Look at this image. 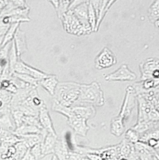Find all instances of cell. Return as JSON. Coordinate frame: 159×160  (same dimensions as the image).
<instances>
[{"label": "cell", "mask_w": 159, "mask_h": 160, "mask_svg": "<svg viewBox=\"0 0 159 160\" xmlns=\"http://www.w3.org/2000/svg\"><path fill=\"white\" fill-rule=\"evenodd\" d=\"M104 104V95L98 82H94L88 85H80L79 97L74 106L87 104L88 106L101 107Z\"/></svg>", "instance_id": "1"}, {"label": "cell", "mask_w": 159, "mask_h": 160, "mask_svg": "<svg viewBox=\"0 0 159 160\" xmlns=\"http://www.w3.org/2000/svg\"><path fill=\"white\" fill-rule=\"evenodd\" d=\"M80 85L71 82L59 83L54 95L55 100L65 107H72L79 99Z\"/></svg>", "instance_id": "2"}, {"label": "cell", "mask_w": 159, "mask_h": 160, "mask_svg": "<svg viewBox=\"0 0 159 160\" xmlns=\"http://www.w3.org/2000/svg\"><path fill=\"white\" fill-rule=\"evenodd\" d=\"M137 95L133 85H129L126 89V94L122 106L118 117L122 118L126 123L129 119L131 113L135 107Z\"/></svg>", "instance_id": "3"}, {"label": "cell", "mask_w": 159, "mask_h": 160, "mask_svg": "<svg viewBox=\"0 0 159 160\" xmlns=\"http://www.w3.org/2000/svg\"><path fill=\"white\" fill-rule=\"evenodd\" d=\"M65 30L72 34L83 35L90 34L92 31L86 29L74 15L71 10H68L62 18Z\"/></svg>", "instance_id": "4"}, {"label": "cell", "mask_w": 159, "mask_h": 160, "mask_svg": "<svg viewBox=\"0 0 159 160\" xmlns=\"http://www.w3.org/2000/svg\"><path fill=\"white\" fill-rule=\"evenodd\" d=\"M64 115L68 118V123L75 132L81 136L85 137L90 127L87 125V120L74 115L71 112V108H67Z\"/></svg>", "instance_id": "5"}, {"label": "cell", "mask_w": 159, "mask_h": 160, "mask_svg": "<svg viewBox=\"0 0 159 160\" xmlns=\"http://www.w3.org/2000/svg\"><path fill=\"white\" fill-rule=\"evenodd\" d=\"M137 122H151L150 120V115L154 109L152 102H150L144 95H137Z\"/></svg>", "instance_id": "6"}, {"label": "cell", "mask_w": 159, "mask_h": 160, "mask_svg": "<svg viewBox=\"0 0 159 160\" xmlns=\"http://www.w3.org/2000/svg\"><path fill=\"white\" fill-rule=\"evenodd\" d=\"M95 67L102 70L114 66L117 63V58L114 53L108 48H104L98 54L94 60Z\"/></svg>", "instance_id": "7"}, {"label": "cell", "mask_w": 159, "mask_h": 160, "mask_svg": "<svg viewBox=\"0 0 159 160\" xmlns=\"http://www.w3.org/2000/svg\"><path fill=\"white\" fill-rule=\"evenodd\" d=\"M137 76L129 68L126 64H123L113 73L105 76L107 81H134Z\"/></svg>", "instance_id": "8"}, {"label": "cell", "mask_w": 159, "mask_h": 160, "mask_svg": "<svg viewBox=\"0 0 159 160\" xmlns=\"http://www.w3.org/2000/svg\"><path fill=\"white\" fill-rule=\"evenodd\" d=\"M89 1H80L79 3L70 10L79 21L80 23L86 28L92 31L88 19Z\"/></svg>", "instance_id": "9"}, {"label": "cell", "mask_w": 159, "mask_h": 160, "mask_svg": "<svg viewBox=\"0 0 159 160\" xmlns=\"http://www.w3.org/2000/svg\"><path fill=\"white\" fill-rule=\"evenodd\" d=\"M15 73L28 74L32 78L40 81L50 76L46 73L42 72L36 68L25 64L22 59H19L15 67Z\"/></svg>", "instance_id": "10"}, {"label": "cell", "mask_w": 159, "mask_h": 160, "mask_svg": "<svg viewBox=\"0 0 159 160\" xmlns=\"http://www.w3.org/2000/svg\"><path fill=\"white\" fill-rule=\"evenodd\" d=\"M141 73V81L152 79V74L156 70H159V58H149L142 62L139 66Z\"/></svg>", "instance_id": "11"}, {"label": "cell", "mask_w": 159, "mask_h": 160, "mask_svg": "<svg viewBox=\"0 0 159 160\" xmlns=\"http://www.w3.org/2000/svg\"><path fill=\"white\" fill-rule=\"evenodd\" d=\"M96 16V25L94 31H98L103 19L115 1H91Z\"/></svg>", "instance_id": "12"}, {"label": "cell", "mask_w": 159, "mask_h": 160, "mask_svg": "<svg viewBox=\"0 0 159 160\" xmlns=\"http://www.w3.org/2000/svg\"><path fill=\"white\" fill-rule=\"evenodd\" d=\"M38 119L44 130L47 131L48 133H51L53 135L57 136L56 131L53 128L49 113L46 108V105L40 110L38 113Z\"/></svg>", "instance_id": "13"}, {"label": "cell", "mask_w": 159, "mask_h": 160, "mask_svg": "<svg viewBox=\"0 0 159 160\" xmlns=\"http://www.w3.org/2000/svg\"><path fill=\"white\" fill-rule=\"evenodd\" d=\"M71 112L77 117L88 120L94 117L96 113L95 109L92 106L80 105L71 107Z\"/></svg>", "instance_id": "14"}, {"label": "cell", "mask_w": 159, "mask_h": 160, "mask_svg": "<svg viewBox=\"0 0 159 160\" xmlns=\"http://www.w3.org/2000/svg\"><path fill=\"white\" fill-rule=\"evenodd\" d=\"M13 40L15 42L17 56L19 58L21 59V57L22 54L26 52L28 50L25 32L20 29L19 28H18L15 33Z\"/></svg>", "instance_id": "15"}, {"label": "cell", "mask_w": 159, "mask_h": 160, "mask_svg": "<svg viewBox=\"0 0 159 160\" xmlns=\"http://www.w3.org/2000/svg\"><path fill=\"white\" fill-rule=\"evenodd\" d=\"M57 136L48 133L41 144L43 157L55 152V148L57 142Z\"/></svg>", "instance_id": "16"}, {"label": "cell", "mask_w": 159, "mask_h": 160, "mask_svg": "<svg viewBox=\"0 0 159 160\" xmlns=\"http://www.w3.org/2000/svg\"><path fill=\"white\" fill-rule=\"evenodd\" d=\"M111 133L116 137H120L126 131L125 122L120 117H116L111 122L110 125Z\"/></svg>", "instance_id": "17"}, {"label": "cell", "mask_w": 159, "mask_h": 160, "mask_svg": "<svg viewBox=\"0 0 159 160\" xmlns=\"http://www.w3.org/2000/svg\"><path fill=\"white\" fill-rule=\"evenodd\" d=\"M57 78L55 75L50 74V76L46 78L40 80L39 84L42 86L51 95L54 96L55 91L58 85Z\"/></svg>", "instance_id": "18"}, {"label": "cell", "mask_w": 159, "mask_h": 160, "mask_svg": "<svg viewBox=\"0 0 159 160\" xmlns=\"http://www.w3.org/2000/svg\"><path fill=\"white\" fill-rule=\"evenodd\" d=\"M70 150L64 140H57L55 148V155L59 160H68Z\"/></svg>", "instance_id": "19"}, {"label": "cell", "mask_w": 159, "mask_h": 160, "mask_svg": "<svg viewBox=\"0 0 159 160\" xmlns=\"http://www.w3.org/2000/svg\"><path fill=\"white\" fill-rule=\"evenodd\" d=\"M43 130L44 129H40L35 126L23 124L20 127L16 128L13 133L19 138L22 136L30 134H40L42 132Z\"/></svg>", "instance_id": "20"}, {"label": "cell", "mask_w": 159, "mask_h": 160, "mask_svg": "<svg viewBox=\"0 0 159 160\" xmlns=\"http://www.w3.org/2000/svg\"><path fill=\"white\" fill-rule=\"evenodd\" d=\"M15 148V153L13 156L10 159V160H21L25 155V154L29 149V146L24 141L21 140L16 143L14 145Z\"/></svg>", "instance_id": "21"}, {"label": "cell", "mask_w": 159, "mask_h": 160, "mask_svg": "<svg viewBox=\"0 0 159 160\" xmlns=\"http://www.w3.org/2000/svg\"><path fill=\"white\" fill-rule=\"evenodd\" d=\"M8 64H9L10 73L12 75L13 73H15L14 70H15L16 64H17V62H18V61L19 59H21L19 58V57L17 56L14 40L12 41V46H11L10 49L9 53H8Z\"/></svg>", "instance_id": "22"}, {"label": "cell", "mask_w": 159, "mask_h": 160, "mask_svg": "<svg viewBox=\"0 0 159 160\" xmlns=\"http://www.w3.org/2000/svg\"><path fill=\"white\" fill-rule=\"evenodd\" d=\"M19 23H15L11 24L10 28L8 29L7 32L3 37L2 42L1 44V48L5 46L7 44L12 42L15 37V33L19 27Z\"/></svg>", "instance_id": "23"}, {"label": "cell", "mask_w": 159, "mask_h": 160, "mask_svg": "<svg viewBox=\"0 0 159 160\" xmlns=\"http://www.w3.org/2000/svg\"><path fill=\"white\" fill-rule=\"evenodd\" d=\"M148 18L151 22L154 23L159 18V0L155 1L148 9Z\"/></svg>", "instance_id": "24"}, {"label": "cell", "mask_w": 159, "mask_h": 160, "mask_svg": "<svg viewBox=\"0 0 159 160\" xmlns=\"http://www.w3.org/2000/svg\"><path fill=\"white\" fill-rule=\"evenodd\" d=\"M150 138L159 140V127L152 129L151 130L147 131L146 132L140 135L139 142L146 143L148 140Z\"/></svg>", "instance_id": "25"}, {"label": "cell", "mask_w": 159, "mask_h": 160, "mask_svg": "<svg viewBox=\"0 0 159 160\" xmlns=\"http://www.w3.org/2000/svg\"><path fill=\"white\" fill-rule=\"evenodd\" d=\"M88 19L89 22L90 26V28L92 31H94L96 25V16L94 11V8L92 5L91 1H89V6H88Z\"/></svg>", "instance_id": "26"}, {"label": "cell", "mask_w": 159, "mask_h": 160, "mask_svg": "<svg viewBox=\"0 0 159 160\" xmlns=\"http://www.w3.org/2000/svg\"><path fill=\"white\" fill-rule=\"evenodd\" d=\"M12 76L17 78L18 79L23 81L24 82L28 83L29 85L34 87H37V86L39 84V80H37L36 79L32 78V76L25 74H21V73H14Z\"/></svg>", "instance_id": "27"}, {"label": "cell", "mask_w": 159, "mask_h": 160, "mask_svg": "<svg viewBox=\"0 0 159 160\" xmlns=\"http://www.w3.org/2000/svg\"><path fill=\"white\" fill-rule=\"evenodd\" d=\"M124 133V139L130 143L135 145L139 142L140 134L133 128H129L127 131H125Z\"/></svg>", "instance_id": "28"}, {"label": "cell", "mask_w": 159, "mask_h": 160, "mask_svg": "<svg viewBox=\"0 0 159 160\" xmlns=\"http://www.w3.org/2000/svg\"><path fill=\"white\" fill-rule=\"evenodd\" d=\"M71 2V1H59V6L58 8H56V11L59 18L62 19L63 16L68 11Z\"/></svg>", "instance_id": "29"}, {"label": "cell", "mask_w": 159, "mask_h": 160, "mask_svg": "<svg viewBox=\"0 0 159 160\" xmlns=\"http://www.w3.org/2000/svg\"><path fill=\"white\" fill-rule=\"evenodd\" d=\"M11 113L16 125V128L20 127L23 125V118L25 115L19 110H12L11 111Z\"/></svg>", "instance_id": "30"}, {"label": "cell", "mask_w": 159, "mask_h": 160, "mask_svg": "<svg viewBox=\"0 0 159 160\" xmlns=\"http://www.w3.org/2000/svg\"><path fill=\"white\" fill-rule=\"evenodd\" d=\"M31 153L33 155L36 160H38L43 157L41 144L39 143L30 148Z\"/></svg>", "instance_id": "31"}, {"label": "cell", "mask_w": 159, "mask_h": 160, "mask_svg": "<svg viewBox=\"0 0 159 160\" xmlns=\"http://www.w3.org/2000/svg\"><path fill=\"white\" fill-rule=\"evenodd\" d=\"M11 25H8L2 22L0 18V37H4Z\"/></svg>", "instance_id": "32"}, {"label": "cell", "mask_w": 159, "mask_h": 160, "mask_svg": "<svg viewBox=\"0 0 159 160\" xmlns=\"http://www.w3.org/2000/svg\"><path fill=\"white\" fill-rule=\"evenodd\" d=\"M86 156L90 160H103L101 156L96 153H89L86 154Z\"/></svg>", "instance_id": "33"}, {"label": "cell", "mask_w": 159, "mask_h": 160, "mask_svg": "<svg viewBox=\"0 0 159 160\" xmlns=\"http://www.w3.org/2000/svg\"><path fill=\"white\" fill-rule=\"evenodd\" d=\"M21 160H36V159L33 156V155L31 153L30 148H29L28 151L25 154V155L23 157V158Z\"/></svg>", "instance_id": "34"}, {"label": "cell", "mask_w": 159, "mask_h": 160, "mask_svg": "<svg viewBox=\"0 0 159 160\" xmlns=\"http://www.w3.org/2000/svg\"><path fill=\"white\" fill-rule=\"evenodd\" d=\"M154 25H155V26H156L157 28H159V18L157 20H156V21H155V22H154Z\"/></svg>", "instance_id": "35"}, {"label": "cell", "mask_w": 159, "mask_h": 160, "mask_svg": "<svg viewBox=\"0 0 159 160\" xmlns=\"http://www.w3.org/2000/svg\"><path fill=\"white\" fill-rule=\"evenodd\" d=\"M51 160H59L58 158V157L54 154L53 155V157H52V158H51Z\"/></svg>", "instance_id": "36"}, {"label": "cell", "mask_w": 159, "mask_h": 160, "mask_svg": "<svg viewBox=\"0 0 159 160\" xmlns=\"http://www.w3.org/2000/svg\"><path fill=\"white\" fill-rule=\"evenodd\" d=\"M89 160V158H87V156H86H86H85V157H84V158H83V160Z\"/></svg>", "instance_id": "37"}, {"label": "cell", "mask_w": 159, "mask_h": 160, "mask_svg": "<svg viewBox=\"0 0 159 160\" xmlns=\"http://www.w3.org/2000/svg\"><path fill=\"white\" fill-rule=\"evenodd\" d=\"M119 160H129L128 158H120Z\"/></svg>", "instance_id": "38"}]
</instances>
